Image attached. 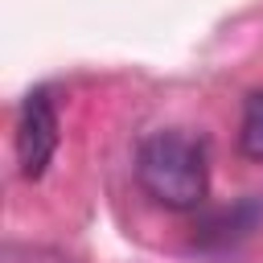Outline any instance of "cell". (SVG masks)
<instances>
[{
    "instance_id": "cell-1",
    "label": "cell",
    "mask_w": 263,
    "mask_h": 263,
    "mask_svg": "<svg viewBox=\"0 0 263 263\" xmlns=\"http://www.w3.org/2000/svg\"><path fill=\"white\" fill-rule=\"evenodd\" d=\"M136 181L164 210H197L210 193L205 144L181 127L148 132L136 148Z\"/></svg>"
},
{
    "instance_id": "cell-2",
    "label": "cell",
    "mask_w": 263,
    "mask_h": 263,
    "mask_svg": "<svg viewBox=\"0 0 263 263\" xmlns=\"http://www.w3.org/2000/svg\"><path fill=\"white\" fill-rule=\"evenodd\" d=\"M16 164H21V177L25 181H41L53 152H58V140H62V123H58V103L49 95V86H33L25 99H21V111H16Z\"/></svg>"
},
{
    "instance_id": "cell-3",
    "label": "cell",
    "mask_w": 263,
    "mask_h": 263,
    "mask_svg": "<svg viewBox=\"0 0 263 263\" xmlns=\"http://www.w3.org/2000/svg\"><path fill=\"white\" fill-rule=\"evenodd\" d=\"M238 148H242V156H251L255 164H263V90H251L247 103H242Z\"/></svg>"
}]
</instances>
